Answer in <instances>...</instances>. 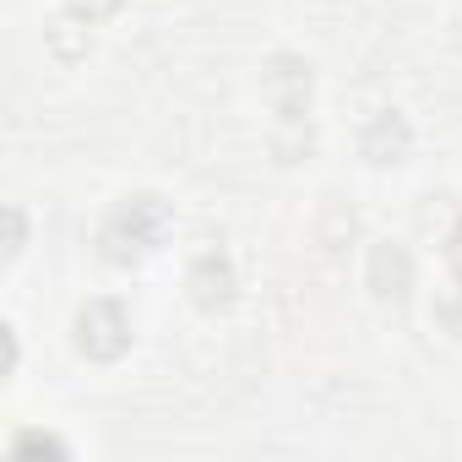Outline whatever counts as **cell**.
Returning <instances> with one entry per match:
<instances>
[{"label": "cell", "mask_w": 462, "mask_h": 462, "mask_svg": "<svg viewBox=\"0 0 462 462\" xmlns=\"http://www.w3.org/2000/svg\"><path fill=\"white\" fill-rule=\"evenodd\" d=\"M262 98L278 120L300 125L305 109H310V66L300 55H273V66L262 71Z\"/></svg>", "instance_id": "3"}, {"label": "cell", "mask_w": 462, "mask_h": 462, "mask_svg": "<svg viewBox=\"0 0 462 462\" xmlns=\"http://www.w3.org/2000/svg\"><path fill=\"white\" fill-rule=\"evenodd\" d=\"M77 348H82L88 359H98V365L120 359V354L131 348V321H125V310L109 305V300L82 305V310H77Z\"/></svg>", "instance_id": "2"}, {"label": "cell", "mask_w": 462, "mask_h": 462, "mask_svg": "<svg viewBox=\"0 0 462 462\" xmlns=\"http://www.w3.org/2000/svg\"><path fill=\"white\" fill-rule=\"evenodd\" d=\"M6 223H12V245H6V256L17 262V256H23V245H28V223H23V212H17V207L6 212Z\"/></svg>", "instance_id": "11"}, {"label": "cell", "mask_w": 462, "mask_h": 462, "mask_svg": "<svg viewBox=\"0 0 462 462\" xmlns=\"http://www.w3.org/2000/svg\"><path fill=\"white\" fill-rule=\"evenodd\" d=\"M408 147H413V131H408V120L397 115V109H386V115H375L365 131H359V152L370 158V163H402L408 158Z\"/></svg>", "instance_id": "5"}, {"label": "cell", "mask_w": 462, "mask_h": 462, "mask_svg": "<svg viewBox=\"0 0 462 462\" xmlns=\"http://www.w3.org/2000/svg\"><path fill=\"white\" fill-rule=\"evenodd\" d=\"M354 235H359V217H354V207L332 201V207L321 212V223H316V245H321L327 256H337V251H343Z\"/></svg>", "instance_id": "8"}, {"label": "cell", "mask_w": 462, "mask_h": 462, "mask_svg": "<svg viewBox=\"0 0 462 462\" xmlns=\"http://www.w3.org/2000/svg\"><path fill=\"white\" fill-rule=\"evenodd\" d=\"M365 283H370V294H375V300H402V294L413 289V256H408L402 245H392V240L370 245Z\"/></svg>", "instance_id": "4"}, {"label": "cell", "mask_w": 462, "mask_h": 462, "mask_svg": "<svg viewBox=\"0 0 462 462\" xmlns=\"http://www.w3.org/2000/svg\"><path fill=\"white\" fill-rule=\"evenodd\" d=\"M446 262H451V273L462 278V212H457V223H451V235H446Z\"/></svg>", "instance_id": "12"}, {"label": "cell", "mask_w": 462, "mask_h": 462, "mask_svg": "<svg viewBox=\"0 0 462 462\" xmlns=\"http://www.w3.org/2000/svg\"><path fill=\"white\" fill-rule=\"evenodd\" d=\"M185 283H190V300L201 310H217V305H228V294H235V267H228V256L207 251V256L190 262V278Z\"/></svg>", "instance_id": "6"}, {"label": "cell", "mask_w": 462, "mask_h": 462, "mask_svg": "<svg viewBox=\"0 0 462 462\" xmlns=\"http://www.w3.org/2000/svg\"><path fill=\"white\" fill-rule=\"evenodd\" d=\"M435 321H440L451 337H462V283H457L451 294H440V300H435Z\"/></svg>", "instance_id": "9"}, {"label": "cell", "mask_w": 462, "mask_h": 462, "mask_svg": "<svg viewBox=\"0 0 462 462\" xmlns=\"http://www.w3.org/2000/svg\"><path fill=\"white\" fill-rule=\"evenodd\" d=\"M71 12H77V17H88V23H104V17H115V12H120V0H71Z\"/></svg>", "instance_id": "10"}, {"label": "cell", "mask_w": 462, "mask_h": 462, "mask_svg": "<svg viewBox=\"0 0 462 462\" xmlns=\"http://www.w3.org/2000/svg\"><path fill=\"white\" fill-rule=\"evenodd\" d=\"M44 44H50V55H55V60H66V66H71V60H82V55H88V44H93V39H88V17H77V12H71V17L50 23V28H44Z\"/></svg>", "instance_id": "7"}, {"label": "cell", "mask_w": 462, "mask_h": 462, "mask_svg": "<svg viewBox=\"0 0 462 462\" xmlns=\"http://www.w3.org/2000/svg\"><path fill=\"white\" fill-rule=\"evenodd\" d=\"M169 235V207L158 196H131L109 212L104 223V251L115 262H136L147 251H158V240Z\"/></svg>", "instance_id": "1"}, {"label": "cell", "mask_w": 462, "mask_h": 462, "mask_svg": "<svg viewBox=\"0 0 462 462\" xmlns=\"http://www.w3.org/2000/svg\"><path fill=\"white\" fill-rule=\"evenodd\" d=\"M12 451H66V446H60L55 435H23V440H17Z\"/></svg>", "instance_id": "13"}]
</instances>
